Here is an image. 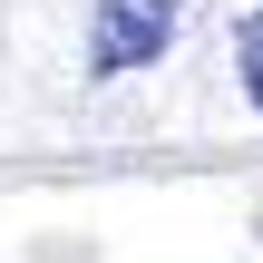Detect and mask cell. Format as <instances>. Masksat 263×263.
Here are the masks:
<instances>
[{"label": "cell", "instance_id": "2", "mask_svg": "<svg viewBox=\"0 0 263 263\" xmlns=\"http://www.w3.org/2000/svg\"><path fill=\"white\" fill-rule=\"evenodd\" d=\"M234 68H244V98L263 107V10L244 20V29H234Z\"/></svg>", "mask_w": 263, "mask_h": 263}, {"label": "cell", "instance_id": "1", "mask_svg": "<svg viewBox=\"0 0 263 263\" xmlns=\"http://www.w3.org/2000/svg\"><path fill=\"white\" fill-rule=\"evenodd\" d=\"M176 20H185V0H98V20H88V78L146 68L176 39Z\"/></svg>", "mask_w": 263, "mask_h": 263}]
</instances>
